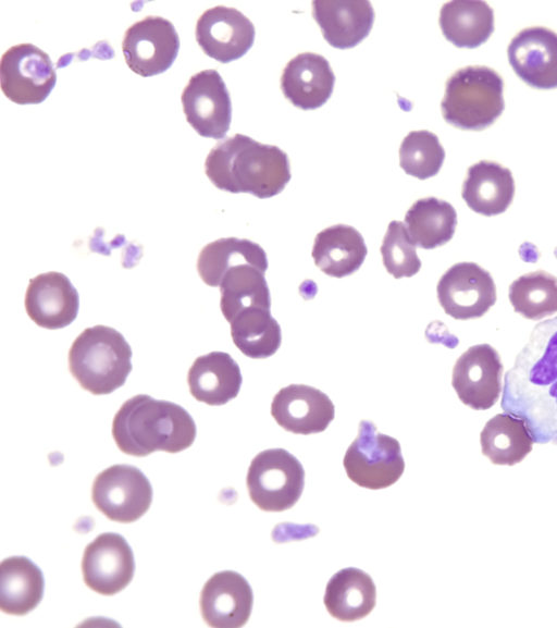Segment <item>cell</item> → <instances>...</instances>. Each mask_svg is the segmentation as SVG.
Instances as JSON below:
<instances>
[{
  "mask_svg": "<svg viewBox=\"0 0 557 628\" xmlns=\"http://www.w3.org/2000/svg\"><path fill=\"white\" fill-rule=\"evenodd\" d=\"M255 26L235 8L216 5L197 20L195 36L202 51L221 63L242 58L252 47Z\"/></svg>",
  "mask_w": 557,
  "mask_h": 628,
  "instance_id": "15",
  "label": "cell"
},
{
  "mask_svg": "<svg viewBox=\"0 0 557 628\" xmlns=\"http://www.w3.org/2000/svg\"><path fill=\"white\" fill-rule=\"evenodd\" d=\"M205 172L219 189L261 199L283 192L292 177L286 152L243 134L218 143L206 158Z\"/></svg>",
  "mask_w": 557,
  "mask_h": 628,
  "instance_id": "2",
  "label": "cell"
},
{
  "mask_svg": "<svg viewBox=\"0 0 557 628\" xmlns=\"http://www.w3.org/2000/svg\"><path fill=\"white\" fill-rule=\"evenodd\" d=\"M416 245L400 221H391L384 235L380 251L386 271L395 279L411 278L421 268Z\"/></svg>",
  "mask_w": 557,
  "mask_h": 628,
  "instance_id": "35",
  "label": "cell"
},
{
  "mask_svg": "<svg viewBox=\"0 0 557 628\" xmlns=\"http://www.w3.org/2000/svg\"><path fill=\"white\" fill-rule=\"evenodd\" d=\"M515 181L509 169L482 160L468 169L461 196L468 207L483 216L504 212L513 198Z\"/></svg>",
  "mask_w": 557,
  "mask_h": 628,
  "instance_id": "23",
  "label": "cell"
},
{
  "mask_svg": "<svg viewBox=\"0 0 557 628\" xmlns=\"http://www.w3.org/2000/svg\"><path fill=\"white\" fill-rule=\"evenodd\" d=\"M132 348L115 329L102 324L85 329L72 343L69 370L94 395L121 387L132 371Z\"/></svg>",
  "mask_w": 557,
  "mask_h": 628,
  "instance_id": "4",
  "label": "cell"
},
{
  "mask_svg": "<svg viewBox=\"0 0 557 628\" xmlns=\"http://www.w3.org/2000/svg\"><path fill=\"white\" fill-rule=\"evenodd\" d=\"M249 263L268 269L264 249L247 238L223 237L207 244L197 258V271L209 286L218 287L223 274L234 266Z\"/></svg>",
  "mask_w": 557,
  "mask_h": 628,
  "instance_id": "29",
  "label": "cell"
},
{
  "mask_svg": "<svg viewBox=\"0 0 557 628\" xmlns=\"http://www.w3.org/2000/svg\"><path fill=\"white\" fill-rule=\"evenodd\" d=\"M79 296L61 272H47L29 280L25 293V309L38 325L49 330L62 329L77 317Z\"/></svg>",
  "mask_w": 557,
  "mask_h": 628,
  "instance_id": "18",
  "label": "cell"
},
{
  "mask_svg": "<svg viewBox=\"0 0 557 628\" xmlns=\"http://www.w3.org/2000/svg\"><path fill=\"white\" fill-rule=\"evenodd\" d=\"M376 588L369 574L347 567L329 580L324 605L327 612L342 621H355L369 615L375 606Z\"/></svg>",
  "mask_w": 557,
  "mask_h": 628,
  "instance_id": "25",
  "label": "cell"
},
{
  "mask_svg": "<svg viewBox=\"0 0 557 628\" xmlns=\"http://www.w3.org/2000/svg\"><path fill=\"white\" fill-rule=\"evenodd\" d=\"M500 406L524 419L534 443L557 445V316L530 333L505 374Z\"/></svg>",
  "mask_w": 557,
  "mask_h": 628,
  "instance_id": "1",
  "label": "cell"
},
{
  "mask_svg": "<svg viewBox=\"0 0 557 628\" xmlns=\"http://www.w3.org/2000/svg\"><path fill=\"white\" fill-rule=\"evenodd\" d=\"M312 16L324 39L337 49L360 44L374 23V10L369 1H313Z\"/></svg>",
  "mask_w": 557,
  "mask_h": 628,
  "instance_id": "21",
  "label": "cell"
},
{
  "mask_svg": "<svg viewBox=\"0 0 557 628\" xmlns=\"http://www.w3.org/2000/svg\"><path fill=\"white\" fill-rule=\"evenodd\" d=\"M343 465L352 482L371 490L394 484L405 470L399 442L377 432L369 420L359 422L358 434L348 446Z\"/></svg>",
  "mask_w": 557,
  "mask_h": 628,
  "instance_id": "6",
  "label": "cell"
},
{
  "mask_svg": "<svg viewBox=\"0 0 557 628\" xmlns=\"http://www.w3.org/2000/svg\"><path fill=\"white\" fill-rule=\"evenodd\" d=\"M182 104L187 122L200 136L221 139L228 132L232 102L216 70L194 74L182 93Z\"/></svg>",
  "mask_w": 557,
  "mask_h": 628,
  "instance_id": "11",
  "label": "cell"
},
{
  "mask_svg": "<svg viewBox=\"0 0 557 628\" xmlns=\"http://www.w3.org/2000/svg\"><path fill=\"white\" fill-rule=\"evenodd\" d=\"M367 254L361 233L346 224H335L319 232L311 253L314 264L323 273L338 279L356 272Z\"/></svg>",
  "mask_w": 557,
  "mask_h": 628,
  "instance_id": "24",
  "label": "cell"
},
{
  "mask_svg": "<svg viewBox=\"0 0 557 628\" xmlns=\"http://www.w3.org/2000/svg\"><path fill=\"white\" fill-rule=\"evenodd\" d=\"M243 377L238 364L225 352H211L195 359L187 373L190 394L199 402L224 405L235 398Z\"/></svg>",
  "mask_w": 557,
  "mask_h": 628,
  "instance_id": "22",
  "label": "cell"
},
{
  "mask_svg": "<svg viewBox=\"0 0 557 628\" xmlns=\"http://www.w3.org/2000/svg\"><path fill=\"white\" fill-rule=\"evenodd\" d=\"M271 415L286 431L307 435L324 431L334 419L335 408L322 391L306 384H289L273 397Z\"/></svg>",
  "mask_w": 557,
  "mask_h": 628,
  "instance_id": "19",
  "label": "cell"
},
{
  "mask_svg": "<svg viewBox=\"0 0 557 628\" xmlns=\"http://www.w3.org/2000/svg\"><path fill=\"white\" fill-rule=\"evenodd\" d=\"M508 296L523 317L543 319L557 312V278L543 270L525 273L509 285Z\"/></svg>",
  "mask_w": 557,
  "mask_h": 628,
  "instance_id": "33",
  "label": "cell"
},
{
  "mask_svg": "<svg viewBox=\"0 0 557 628\" xmlns=\"http://www.w3.org/2000/svg\"><path fill=\"white\" fill-rule=\"evenodd\" d=\"M440 27L444 37L459 48H476L494 30V13L484 1H450L443 4Z\"/></svg>",
  "mask_w": 557,
  "mask_h": 628,
  "instance_id": "28",
  "label": "cell"
},
{
  "mask_svg": "<svg viewBox=\"0 0 557 628\" xmlns=\"http://www.w3.org/2000/svg\"><path fill=\"white\" fill-rule=\"evenodd\" d=\"M445 150L438 137L429 131H412L401 141L399 165L411 176L426 180L436 175L443 165Z\"/></svg>",
  "mask_w": 557,
  "mask_h": 628,
  "instance_id": "34",
  "label": "cell"
},
{
  "mask_svg": "<svg viewBox=\"0 0 557 628\" xmlns=\"http://www.w3.org/2000/svg\"><path fill=\"white\" fill-rule=\"evenodd\" d=\"M84 582L102 595H113L125 589L135 572L133 550L119 533L104 532L84 550L82 558Z\"/></svg>",
  "mask_w": 557,
  "mask_h": 628,
  "instance_id": "13",
  "label": "cell"
},
{
  "mask_svg": "<svg viewBox=\"0 0 557 628\" xmlns=\"http://www.w3.org/2000/svg\"><path fill=\"white\" fill-rule=\"evenodd\" d=\"M253 593L249 582L239 572L222 570L205 583L200 593V612L211 627L237 628L251 614Z\"/></svg>",
  "mask_w": 557,
  "mask_h": 628,
  "instance_id": "16",
  "label": "cell"
},
{
  "mask_svg": "<svg viewBox=\"0 0 557 628\" xmlns=\"http://www.w3.org/2000/svg\"><path fill=\"white\" fill-rule=\"evenodd\" d=\"M503 365L488 344L469 347L457 359L451 384L459 399L475 410L491 408L502 392Z\"/></svg>",
  "mask_w": 557,
  "mask_h": 628,
  "instance_id": "14",
  "label": "cell"
},
{
  "mask_svg": "<svg viewBox=\"0 0 557 628\" xmlns=\"http://www.w3.org/2000/svg\"><path fill=\"white\" fill-rule=\"evenodd\" d=\"M57 83V73L47 52L33 44L9 48L0 61L3 94L17 104L42 102Z\"/></svg>",
  "mask_w": 557,
  "mask_h": 628,
  "instance_id": "9",
  "label": "cell"
},
{
  "mask_svg": "<svg viewBox=\"0 0 557 628\" xmlns=\"http://www.w3.org/2000/svg\"><path fill=\"white\" fill-rule=\"evenodd\" d=\"M262 270L249 263L234 266L222 276L220 307L230 322L248 308L271 309L270 290Z\"/></svg>",
  "mask_w": 557,
  "mask_h": 628,
  "instance_id": "31",
  "label": "cell"
},
{
  "mask_svg": "<svg viewBox=\"0 0 557 628\" xmlns=\"http://www.w3.org/2000/svg\"><path fill=\"white\" fill-rule=\"evenodd\" d=\"M335 75L321 54L302 52L288 61L281 76L285 98L302 110L323 106L333 93Z\"/></svg>",
  "mask_w": 557,
  "mask_h": 628,
  "instance_id": "20",
  "label": "cell"
},
{
  "mask_svg": "<svg viewBox=\"0 0 557 628\" xmlns=\"http://www.w3.org/2000/svg\"><path fill=\"white\" fill-rule=\"evenodd\" d=\"M481 448L494 465L513 466L532 451L533 438L523 418L504 411L491 418L480 434Z\"/></svg>",
  "mask_w": 557,
  "mask_h": 628,
  "instance_id": "27",
  "label": "cell"
},
{
  "mask_svg": "<svg viewBox=\"0 0 557 628\" xmlns=\"http://www.w3.org/2000/svg\"><path fill=\"white\" fill-rule=\"evenodd\" d=\"M456 225L455 208L435 197L418 199L405 214L409 237L417 247L423 249H433L449 242Z\"/></svg>",
  "mask_w": 557,
  "mask_h": 628,
  "instance_id": "30",
  "label": "cell"
},
{
  "mask_svg": "<svg viewBox=\"0 0 557 628\" xmlns=\"http://www.w3.org/2000/svg\"><path fill=\"white\" fill-rule=\"evenodd\" d=\"M178 34L169 20L148 15L125 32L122 51L127 66L148 77L170 69L180 50Z\"/></svg>",
  "mask_w": 557,
  "mask_h": 628,
  "instance_id": "10",
  "label": "cell"
},
{
  "mask_svg": "<svg viewBox=\"0 0 557 628\" xmlns=\"http://www.w3.org/2000/svg\"><path fill=\"white\" fill-rule=\"evenodd\" d=\"M152 487L144 472L131 465H113L94 480L91 500L109 519L122 524L134 522L149 509Z\"/></svg>",
  "mask_w": 557,
  "mask_h": 628,
  "instance_id": "8",
  "label": "cell"
},
{
  "mask_svg": "<svg viewBox=\"0 0 557 628\" xmlns=\"http://www.w3.org/2000/svg\"><path fill=\"white\" fill-rule=\"evenodd\" d=\"M437 299L444 311L458 320L483 316L496 301L488 271L474 262H457L440 278Z\"/></svg>",
  "mask_w": 557,
  "mask_h": 628,
  "instance_id": "12",
  "label": "cell"
},
{
  "mask_svg": "<svg viewBox=\"0 0 557 628\" xmlns=\"http://www.w3.org/2000/svg\"><path fill=\"white\" fill-rule=\"evenodd\" d=\"M196 433V423L184 407L147 394L125 401L112 422L117 447L136 457L156 451L182 452L191 446Z\"/></svg>",
  "mask_w": 557,
  "mask_h": 628,
  "instance_id": "3",
  "label": "cell"
},
{
  "mask_svg": "<svg viewBox=\"0 0 557 628\" xmlns=\"http://www.w3.org/2000/svg\"><path fill=\"white\" fill-rule=\"evenodd\" d=\"M246 484L251 501L260 509L282 512L299 500L305 487V470L288 451L269 448L251 460Z\"/></svg>",
  "mask_w": 557,
  "mask_h": 628,
  "instance_id": "7",
  "label": "cell"
},
{
  "mask_svg": "<svg viewBox=\"0 0 557 628\" xmlns=\"http://www.w3.org/2000/svg\"><path fill=\"white\" fill-rule=\"evenodd\" d=\"M504 83L491 67L469 65L457 70L446 82L441 102L444 120L461 130L490 126L503 112Z\"/></svg>",
  "mask_w": 557,
  "mask_h": 628,
  "instance_id": "5",
  "label": "cell"
},
{
  "mask_svg": "<svg viewBox=\"0 0 557 628\" xmlns=\"http://www.w3.org/2000/svg\"><path fill=\"white\" fill-rule=\"evenodd\" d=\"M508 60L515 73L539 89L557 88V34L534 26L519 32L508 46Z\"/></svg>",
  "mask_w": 557,
  "mask_h": 628,
  "instance_id": "17",
  "label": "cell"
},
{
  "mask_svg": "<svg viewBox=\"0 0 557 628\" xmlns=\"http://www.w3.org/2000/svg\"><path fill=\"white\" fill-rule=\"evenodd\" d=\"M230 324L233 343L249 358H268L281 346V327L270 309H245L237 313Z\"/></svg>",
  "mask_w": 557,
  "mask_h": 628,
  "instance_id": "32",
  "label": "cell"
},
{
  "mask_svg": "<svg viewBox=\"0 0 557 628\" xmlns=\"http://www.w3.org/2000/svg\"><path fill=\"white\" fill-rule=\"evenodd\" d=\"M45 579L41 569L26 556H11L0 564V608L23 616L41 602Z\"/></svg>",
  "mask_w": 557,
  "mask_h": 628,
  "instance_id": "26",
  "label": "cell"
}]
</instances>
